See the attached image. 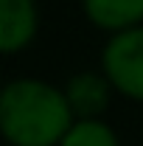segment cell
<instances>
[{
	"instance_id": "1",
	"label": "cell",
	"mask_w": 143,
	"mask_h": 146,
	"mask_svg": "<svg viewBox=\"0 0 143 146\" xmlns=\"http://www.w3.org/2000/svg\"><path fill=\"white\" fill-rule=\"evenodd\" d=\"M76 115L65 90L45 79L20 76L0 93V135L11 146H59Z\"/></svg>"
},
{
	"instance_id": "2",
	"label": "cell",
	"mask_w": 143,
	"mask_h": 146,
	"mask_svg": "<svg viewBox=\"0 0 143 146\" xmlns=\"http://www.w3.org/2000/svg\"><path fill=\"white\" fill-rule=\"evenodd\" d=\"M101 73L112 90L143 101V25L112 34L101 48Z\"/></svg>"
},
{
	"instance_id": "3",
	"label": "cell",
	"mask_w": 143,
	"mask_h": 146,
	"mask_svg": "<svg viewBox=\"0 0 143 146\" xmlns=\"http://www.w3.org/2000/svg\"><path fill=\"white\" fill-rule=\"evenodd\" d=\"M39 31L36 0H0V56L25 51Z\"/></svg>"
},
{
	"instance_id": "4",
	"label": "cell",
	"mask_w": 143,
	"mask_h": 146,
	"mask_svg": "<svg viewBox=\"0 0 143 146\" xmlns=\"http://www.w3.org/2000/svg\"><path fill=\"white\" fill-rule=\"evenodd\" d=\"M65 98L70 104L76 121L79 118H101L104 110L109 107L112 98V84L101 70H81L73 73L70 79L65 82Z\"/></svg>"
},
{
	"instance_id": "5",
	"label": "cell",
	"mask_w": 143,
	"mask_h": 146,
	"mask_svg": "<svg viewBox=\"0 0 143 146\" xmlns=\"http://www.w3.org/2000/svg\"><path fill=\"white\" fill-rule=\"evenodd\" d=\"M81 11L90 25L109 36L143 25V0H81Z\"/></svg>"
},
{
	"instance_id": "6",
	"label": "cell",
	"mask_w": 143,
	"mask_h": 146,
	"mask_svg": "<svg viewBox=\"0 0 143 146\" xmlns=\"http://www.w3.org/2000/svg\"><path fill=\"white\" fill-rule=\"evenodd\" d=\"M59 146H121V141L104 118H79Z\"/></svg>"
},
{
	"instance_id": "7",
	"label": "cell",
	"mask_w": 143,
	"mask_h": 146,
	"mask_svg": "<svg viewBox=\"0 0 143 146\" xmlns=\"http://www.w3.org/2000/svg\"><path fill=\"white\" fill-rule=\"evenodd\" d=\"M3 84H6V82H0V93H3Z\"/></svg>"
}]
</instances>
